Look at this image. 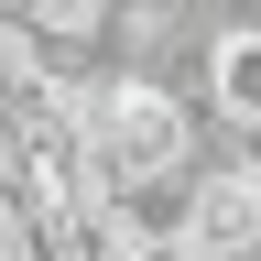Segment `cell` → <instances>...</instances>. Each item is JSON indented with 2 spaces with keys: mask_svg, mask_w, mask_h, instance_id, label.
Returning <instances> with one entry per match:
<instances>
[{
  "mask_svg": "<svg viewBox=\"0 0 261 261\" xmlns=\"http://www.w3.org/2000/svg\"><path fill=\"white\" fill-rule=\"evenodd\" d=\"M185 250H207V261L261 250V142L250 130H207V152L185 174Z\"/></svg>",
  "mask_w": 261,
  "mask_h": 261,
  "instance_id": "cell-1",
  "label": "cell"
},
{
  "mask_svg": "<svg viewBox=\"0 0 261 261\" xmlns=\"http://www.w3.org/2000/svg\"><path fill=\"white\" fill-rule=\"evenodd\" d=\"M185 98H196V120H207V130H250V142H261V22L207 11L196 65H185Z\"/></svg>",
  "mask_w": 261,
  "mask_h": 261,
  "instance_id": "cell-2",
  "label": "cell"
}]
</instances>
